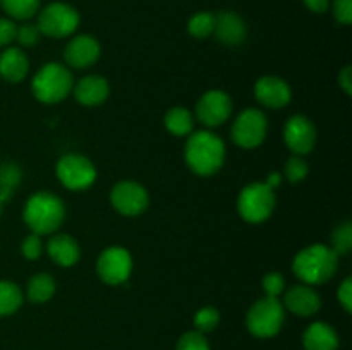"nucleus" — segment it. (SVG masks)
I'll use <instances>...</instances> for the list:
<instances>
[{"label": "nucleus", "mask_w": 352, "mask_h": 350, "mask_svg": "<svg viewBox=\"0 0 352 350\" xmlns=\"http://www.w3.org/2000/svg\"><path fill=\"white\" fill-rule=\"evenodd\" d=\"M96 273L100 280L110 287H117L129 280L133 273V256L120 246L107 247L96 261Z\"/></svg>", "instance_id": "9d476101"}, {"label": "nucleus", "mask_w": 352, "mask_h": 350, "mask_svg": "<svg viewBox=\"0 0 352 350\" xmlns=\"http://www.w3.org/2000/svg\"><path fill=\"white\" fill-rule=\"evenodd\" d=\"M192 323H195L196 331L203 333V335L213 331V329H217V326L220 325L219 309L213 307V305H205V307L198 309Z\"/></svg>", "instance_id": "bb28decb"}, {"label": "nucleus", "mask_w": 352, "mask_h": 350, "mask_svg": "<svg viewBox=\"0 0 352 350\" xmlns=\"http://www.w3.org/2000/svg\"><path fill=\"white\" fill-rule=\"evenodd\" d=\"M261 287H263V292L267 297H280L285 290V278L282 273H277V271H272V273H267L263 277V281H261Z\"/></svg>", "instance_id": "7c9ffc66"}, {"label": "nucleus", "mask_w": 352, "mask_h": 350, "mask_svg": "<svg viewBox=\"0 0 352 350\" xmlns=\"http://www.w3.org/2000/svg\"><path fill=\"white\" fill-rule=\"evenodd\" d=\"M332 12L337 23L349 26L352 23V0H333Z\"/></svg>", "instance_id": "72a5a7b5"}, {"label": "nucleus", "mask_w": 352, "mask_h": 350, "mask_svg": "<svg viewBox=\"0 0 352 350\" xmlns=\"http://www.w3.org/2000/svg\"><path fill=\"white\" fill-rule=\"evenodd\" d=\"M21 253H23V256L30 261L40 259L41 253H43V242H41L40 235L30 233V235L24 237V240L21 242Z\"/></svg>", "instance_id": "2f4dec72"}, {"label": "nucleus", "mask_w": 352, "mask_h": 350, "mask_svg": "<svg viewBox=\"0 0 352 350\" xmlns=\"http://www.w3.org/2000/svg\"><path fill=\"white\" fill-rule=\"evenodd\" d=\"M339 335L329 323H311L302 335L305 350H339Z\"/></svg>", "instance_id": "412c9836"}, {"label": "nucleus", "mask_w": 352, "mask_h": 350, "mask_svg": "<svg viewBox=\"0 0 352 350\" xmlns=\"http://www.w3.org/2000/svg\"><path fill=\"white\" fill-rule=\"evenodd\" d=\"M79 21L81 17L74 7L64 2H54L40 10L36 26L41 34L58 40V38L74 34L79 26Z\"/></svg>", "instance_id": "6e6552de"}, {"label": "nucleus", "mask_w": 352, "mask_h": 350, "mask_svg": "<svg viewBox=\"0 0 352 350\" xmlns=\"http://www.w3.org/2000/svg\"><path fill=\"white\" fill-rule=\"evenodd\" d=\"M74 88V78L67 65L58 62H48L38 69L31 81L33 96L41 103L54 105L67 98Z\"/></svg>", "instance_id": "20e7f679"}, {"label": "nucleus", "mask_w": 352, "mask_h": 350, "mask_svg": "<svg viewBox=\"0 0 352 350\" xmlns=\"http://www.w3.org/2000/svg\"><path fill=\"white\" fill-rule=\"evenodd\" d=\"M275 189L265 182H251L237 196V213L248 223H263L274 213Z\"/></svg>", "instance_id": "423d86ee"}, {"label": "nucleus", "mask_w": 352, "mask_h": 350, "mask_svg": "<svg viewBox=\"0 0 352 350\" xmlns=\"http://www.w3.org/2000/svg\"><path fill=\"white\" fill-rule=\"evenodd\" d=\"M339 86L344 89L346 95H351L352 91V69L351 65H346L342 71L339 72Z\"/></svg>", "instance_id": "e433bc0d"}, {"label": "nucleus", "mask_w": 352, "mask_h": 350, "mask_svg": "<svg viewBox=\"0 0 352 350\" xmlns=\"http://www.w3.org/2000/svg\"><path fill=\"white\" fill-rule=\"evenodd\" d=\"M302 2H305L306 9L315 14L327 12L330 7V0H302Z\"/></svg>", "instance_id": "4c0bfd02"}, {"label": "nucleus", "mask_w": 352, "mask_h": 350, "mask_svg": "<svg viewBox=\"0 0 352 350\" xmlns=\"http://www.w3.org/2000/svg\"><path fill=\"white\" fill-rule=\"evenodd\" d=\"M175 350H212L210 349V343L206 340V336L203 333L196 331H186L184 335H181V338L177 340V345Z\"/></svg>", "instance_id": "c756f323"}, {"label": "nucleus", "mask_w": 352, "mask_h": 350, "mask_svg": "<svg viewBox=\"0 0 352 350\" xmlns=\"http://www.w3.org/2000/svg\"><path fill=\"white\" fill-rule=\"evenodd\" d=\"M282 178H284V175L278 174V172H272V174H268V177H267V180H265V184L270 185L272 189H277L278 185H280Z\"/></svg>", "instance_id": "58836bf2"}, {"label": "nucleus", "mask_w": 352, "mask_h": 350, "mask_svg": "<svg viewBox=\"0 0 352 350\" xmlns=\"http://www.w3.org/2000/svg\"><path fill=\"white\" fill-rule=\"evenodd\" d=\"M30 72V60L21 48L7 47L0 54V78L7 82H21Z\"/></svg>", "instance_id": "aec40b11"}, {"label": "nucleus", "mask_w": 352, "mask_h": 350, "mask_svg": "<svg viewBox=\"0 0 352 350\" xmlns=\"http://www.w3.org/2000/svg\"><path fill=\"white\" fill-rule=\"evenodd\" d=\"M110 202L120 215L140 216L150 205V194L140 182L120 180L110 191Z\"/></svg>", "instance_id": "9b49d317"}, {"label": "nucleus", "mask_w": 352, "mask_h": 350, "mask_svg": "<svg viewBox=\"0 0 352 350\" xmlns=\"http://www.w3.org/2000/svg\"><path fill=\"white\" fill-rule=\"evenodd\" d=\"M215 33L217 40L223 45H234L243 43L244 38H246V23H244L243 17L239 14L232 12V10H223V12L217 14L215 16Z\"/></svg>", "instance_id": "a211bd4d"}, {"label": "nucleus", "mask_w": 352, "mask_h": 350, "mask_svg": "<svg viewBox=\"0 0 352 350\" xmlns=\"http://www.w3.org/2000/svg\"><path fill=\"white\" fill-rule=\"evenodd\" d=\"M55 294V280L48 273H38L31 277L26 285V297L33 304H45Z\"/></svg>", "instance_id": "5701e85b"}, {"label": "nucleus", "mask_w": 352, "mask_h": 350, "mask_svg": "<svg viewBox=\"0 0 352 350\" xmlns=\"http://www.w3.org/2000/svg\"><path fill=\"white\" fill-rule=\"evenodd\" d=\"M23 220L36 235H48L60 229L65 220V206L57 194L48 191L30 196L23 209Z\"/></svg>", "instance_id": "7ed1b4c3"}, {"label": "nucleus", "mask_w": 352, "mask_h": 350, "mask_svg": "<svg viewBox=\"0 0 352 350\" xmlns=\"http://www.w3.org/2000/svg\"><path fill=\"white\" fill-rule=\"evenodd\" d=\"M284 143L292 154L305 156L315 150L316 127L306 115L289 117L284 126Z\"/></svg>", "instance_id": "ddd939ff"}, {"label": "nucleus", "mask_w": 352, "mask_h": 350, "mask_svg": "<svg viewBox=\"0 0 352 350\" xmlns=\"http://www.w3.org/2000/svg\"><path fill=\"white\" fill-rule=\"evenodd\" d=\"M285 323V309L280 299L261 297L254 302L246 314V326L256 338H272L278 335Z\"/></svg>", "instance_id": "39448f33"}, {"label": "nucleus", "mask_w": 352, "mask_h": 350, "mask_svg": "<svg viewBox=\"0 0 352 350\" xmlns=\"http://www.w3.org/2000/svg\"><path fill=\"white\" fill-rule=\"evenodd\" d=\"M23 305V292L10 280H0V318L10 316Z\"/></svg>", "instance_id": "b1692460"}, {"label": "nucleus", "mask_w": 352, "mask_h": 350, "mask_svg": "<svg viewBox=\"0 0 352 350\" xmlns=\"http://www.w3.org/2000/svg\"><path fill=\"white\" fill-rule=\"evenodd\" d=\"M16 33L17 26L14 24V21L0 17V48L9 47L12 41H16Z\"/></svg>", "instance_id": "f704fd0d"}, {"label": "nucleus", "mask_w": 352, "mask_h": 350, "mask_svg": "<svg viewBox=\"0 0 352 350\" xmlns=\"http://www.w3.org/2000/svg\"><path fill=\"white\" fill-rule=\"evenodd\" d=\"M0 5L12 19L28 21L40 9V0H0Z\"/></svg>", "instance_id": "393cba45"}, {"label": "nucleus", "mask_w": 352, "mask_h": 350, "mask_svg": "<svg viewBox=\"0 0 352 350\" xmlns=\"http://www.w3.org/2000/svg\"><path fill=\"white\" fill-rule=\"evenodd\" d=\"M184 160L196 175H215L226 161V143L212 130H196L186 141Z\"/></svg>", "instance_id": "f257e3e1"}, {"label": "nucleus", "mask_w": 352, "mask_h": 350, "mask_svg": "<svg viewBox=\"0 0 352 350\" xmlns=\"http://www.w3.org/2000/svg\"><path fill=\"white\" fill-rule=\"evenodd\" d=\"M337 299H339L344 311H346L347 314H351L352 311V278L351 277H347L346 280L340 283L339 290H337Z\"/></svg>", "instance_id": "c9c22d12"}, {"label": "nucleus", "mask_w": 352, "mask_h": 350, "mask_svg": "<svg viewBox=\"0 0 352 350\" xmlns=\"http://www.w3.org/2000/svg\"><path fill=\"white\" fill-rule=\"evenodd\" d=\"M284 309L301 318L315 316L322 307V299L311 285L299 283L289 288L284 295Z\"/></svg>", "instance_id": "dca6fc26"}, {"label": "nucleus", "mask_w": 352, "mask_h": 350, "mask_svg": "<svg viewBox=\"0 0 352 350\" xmlns=\"http://www.w3.org/2000/svg\"><path fill=\"white\" fill-rule=\"evenodd\" d=\"M230 113H232V100H230L229 93H226L223 89H208L196 102V120H199L203 126L210 127V129L226 124Z\"/></svg>", "instance_id": "f8f14e48"}, {"label": "nucleus", "mask_w": 352, "mask_h": 350, "mask_svg": "<svg viewBox=\"0 0 352 350\" xmlns=\"http://www.w3.org/2000/svg\"><path fill=\"white\" fill-rule=\"evenodd\" d=\"M165 129L177 137H188L195 127V115L184 106H172L164 117Z\"/></svg>", "instance_id": "4be33fe9"}, {"label": "nucleus", "mask_w": 352, "mask_h": 350, "mask_svg": "<svg viewBox=\"0 0 352 350\" xmlns=\"http://www.w3.org/2000/svg\"><path fill=\"white\" fill-rule=\"evenodd\" d=\"M55 174L60 184L69 191H85L96 180V167L81 153H67L58 158Z\"/></svg>", "instance_id": "0eeeda50"}, {"label": "nucleus", "mask_w": 352, "mask_h": 350, "mask_svg": "<svg viewBox=\"0 0 352 350\" xmlns=\"http://www.w3.org/2000/svg\"><path fill=\"white\" fill-rule=\"evenodd\" d=\"M254 98L267 108L280 110L292 100V89L285 79L278 75H263L254 84Z\"/></svg>", "instance_id": "4468645a"}, {"label": "nucleus", "mask_w": 352, "mask_h": 350, "mask_svg": "<svg viewBox=\"0 0 352 350\" xmlns=\"http://www.w3.org/2000/svg\"><path fill=\"white\" fill-rule=\"evenodd\" d=\"M47 253L52 261L62 268L74 266L81 259V247L78 240L67 233H54L47 244Z\"/></svg>", "instance_id": "6ab92c4d"}, {"label": "nucleus", "mask_w": 352, "mask_h": 350, "mask_svg": "<svg viewBox=\"0 0 352 350\" xmlns=\"http://www.w3.org/2000/svg\"><path fill=\"white\" fill-rule=\"evenodd\" d=\"M40 30L36 24H23L17 27L16 41L21 47H34L40 41Z\"/></svg>", "instance_id": "473e14b6"}, {"label": "nucleus", "mask_w": 352, "mask_h": 350, "mask_svg": "<svg viewBox=\"0 0 352 350\" xmlns=\"http://www.w3.org/2000/svg\"><path fill=\"white\" fill-rule=\"evenodd\" d=\"M215 30V14L212 12H196L188 21V31L191 36L198 40H205Z\"/></svg>", "instance_id": "a878e982"}, {"label": "nucleus", "mask_w": 352, "mask_h": 350, "mask_svg": "<svg viewBox=\"0 0 352 350\" xmlns=\"http://www.w3.org/2000/svg\"><path fill=\"white\" fill-rule=\"evenodd\" d=\"M268 120L260 108H246L236 117L230 129L232 141L243 150H254L267 139Z\"/></svg>", "instance_id": "1a4fd4ad"}, {"label": "nucleus", "mask_w": 352, "mask_h": 350, "mask_svg": "<svg viewBox=\"0 0 352 350\" xmlns=\"http://www.w3.org/2000/svg\"><path fill=\"white\" fill-rule=\"evenodd\" d=\"M72 93L82 106H98L109 100L110 84L103 75L89 74L74 82Z\"/></svg>", "instance_id": "f3484780"}, {"label": "nucleus", "mask_w": 352, "mask_h": 350, "mask_svg": "<svg viewBox=\"0 0 352 350\" xmlns=\"http://www.w3.org/2000/svg\"><path fill=\"white\" fill-rule=\"evenodd\" d=\"M308 172H309V165L302 156L292 154V156L285 161L284 177L287 178L291 184H298V182L305 180V178L308 177Z\"/></svg>", "instance_id": "cd10ccee"}, {"label": "nucleus", "mask_w": 352, "mask_h": 350, "mask_svg": "<svg viewBox=\"0 0 352 350\" xmlns=\"http://www.w3.org/2000/svg\"><path fill=\"white\" fill-rule=\"evenodd\" d=\"M2 205H3V202H2V201H0V213H2Z\"/></svg>", "instance_id": "ea45409f"}, {"label": "nucleus", "mask_w": 352, "mask_h": 350, "mask_svg": "<svg viewBox=\"0 0 352 350\" xmlns=\"http://www.w3.org/2000/svg\"><path fill=\"white\" fill-rule=\"evenodd\" d=\"M332 247L337 256L347 254L352 249V225L351 222H344L333 230L332 233Z\"/></svg>", "instance_id": "c85d7f7f"}, {"label": "nucleus", "mask_w": 352, "mask_h": 350, "mask_svg": "<svg viewBox=\"0 0 352 350\" xmlns=\"http://www.w3.org/2000/svg\"><path fill=\"white\" fill-rule=\"evenodd\" d=\"M102 54L98 40L91 34H78L67 43L64 50V60L67 67L88 69L95 64Z\"/></svg>", "instance_id": "2eb2a0df"}, {"label": "nucleus", "mask_w": 352, "mask_h": 350, "mask_svg": "<svg viewBox=\"0 0 352 350\" xmlns=\"http://www.w3.org/2000/svg\"><path fill=\"white\" fill-rule=\"evenodd\" d=\"M339 256L325 244H311L299 250L292 261V271L306 285H322L336 275Z\"/></svg>", "instance_id": "f03ea898"}]
</instances>
